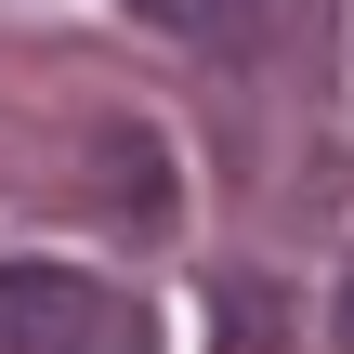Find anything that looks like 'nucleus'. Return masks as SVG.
<instances>
[{"mask_svg": "<svg viewBox=\"0 0 354 354\" xmlns=\"http://www.w3.org/2000/svg\"><path fill=\"white\" fill-rule=\"evenodd\" d=\"M145 13L197 53H263V26H276V0H145Z\"/></svg>", "mask_w": 354, "mask_h": 354, "instance_id": "2", "label": "nucleus"}, {"mask_svg": "<svg viewBox=\"0 0 354 354\" xmlns=\"http://www.w3.org/2000/svg\"><path fill=\"white\" fill-rule=\"evenodd\" d=\"M0 354H158V315L79 263H0Z\"/></svg>", "mask_w": 354, "mask_h": 354, "instance_id": "1", "label": "nucleus"}]
</instances>
